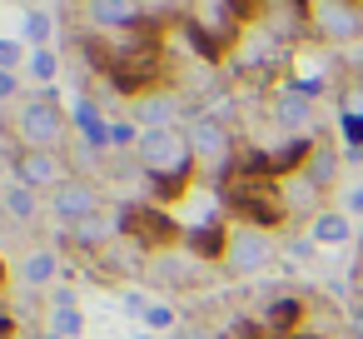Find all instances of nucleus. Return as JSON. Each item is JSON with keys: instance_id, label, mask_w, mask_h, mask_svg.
<instances>
[{"instance_id": "nucleus-22", "label": "nucleus", "mask_w": 363, "mask_h": 339, "mask_svg": "<svg viewBox=\"0 0 363 339\" xmlns=\"http://www.w3.org/2000/svg\"><path fill=\"white\" fill-rule=\"evenodd\" d=\"M26 70H30V80H35V85H55V75H60V55H55L50 45H45V50H30Z\"/></svg>"}, {"instance_id": "nucleus-3", "label": "nucleus", "mask_w": 363, "mask_h": 339, "mask_svg": "<svg viewBox=\"0 0 363 339\" xmlns=\"http://www.w3.org/2000/svg\"><path fill=\"white\" fill-rule=\"evenodd\" d=\"M184 135H189L194 165H204L214 175H229L234 170V130L219 115H189L184 120Z\"/></svg>"}, {"instance_id": "nucleus-37", "label": "nucleus", "mask_w": 363, "mask_h": 339, "mask_svg": "<svg viewBox=\"0 0 363 339\" xmlns=\"http://www.w3.org/2000/svg\"><path fill=\"white\" fill-rule=\"evenodd\" d=\"M358 85H363V65H358Z\"/></svg>"}, {"instance_id": "nucleus-20", "label": "nucleus", "mask_w": 363, "mask_h": 339, "mask_svg": "<svg viewBox=\"0 0 363 339\" xmlns=\"http://www.w3.org/2000/svg\"><path fill=\"white\" fill-rule=\"evenodd\" d=\"M303 180L323 195V190L338 180V155H333L328 145H313V155H308V165H303Z\"/></svg>"}, {"instance_id": "nucleus-26", "label": "nucleus", "mask_w": 363, "mask_h": 339, "mask_svg": "<svg viewBox=\"0 0 363 339\" xmlns=\"http://www.w3.org/2000/svg\"><path fill=\"white\" fill-rule=\"evenodd\" d=\"M140 319L150 324V334H155V329H174V304H150Z\"/></svg>"}, {"instance_id": "nucleus-12", "label": "nucleus", "mask_w": 363, "mask_h": 339, "mask_svg": "<svg viewBox=\"0 0 363 339\" xmlns=\"http://www.w3.org/2000/svg\"><path fill=\"white\" fill-rule=\"evenodd\" d=\"M274 125H284L289 135H308L313 140V100H303L294 90H279L274 95Z\"/></svg>"}, {"instance_id": "nucleus-10", "label": "nucleus", "mask_w": 363, "mask_h": 339, "mask_svg": "<svg viewBox=\"0 0 363 339\" xmlns=\"http://www.w3.org/2000/svg\"><path fill=\"white\" fill-rule=\"evenodd\" d=\"M179 115H184V100L164 85V90H145V95H135V125L140 130H174L179 125Z\"/></svg>"}, {"instance_id": "nucleus-9", "label": "nucleus", "mask_w": 363, "mask_h": 339, "mask_svg": "<svg viewBox=\"0 0 363 339\" xmlns=\"http://www.w3.org/2000/svg\"><path fill=\"white\" fill-rule=\"evenodd\" d=\"M70 175H65V155H55V150H16V185H26V190H60Z\"/></svg>"}, {"instance_id": "nucleus-18", "label": "nucleus", "mask_w": 363, "mask_h": 339, "mask_svg": "<svg viewBox=\"0 0 363 339\" xmlns=\"http://www.w3.org/2000/svg\"><path fill=\"white\" fill-rule=\"evenodd\" d=\"M298 324H303V299L298 294H279V299L264 304V329L269 334H294Z\"/></svg>"}, {"instance_id": "nucleus-13", "label": "nucleus", "mask_w": 363, "mask_h": 339, "mask_svg": "<svg viewBox=\"0 0 363 339\" xmlns=\"http://www.w3.org/2000/svg\"><path fill=\"white\" fill-rule=\"evenodd\" d=\"M348 240H353V215H343V210H318V215L308 220V244L338 249V244H348Z\"/></svg>"}, {"instance_id": "nucleus-2", "label": "nucleus", "mask_w": 363, "mask_h": 339, "mask_svg": "<svg viewBox=\"0 0 363 339\" xmlns=\"http://www.w3.org/2000/svg\"><path fill=\"white\" fill-rule=\"evenodd\" d=\"M115 215H120V240L140 244L145 254H169L184 240L179 220H169L164 205H120Z\"/></svg>"}, {"instance_id": "nucleus-34", "label": "nucleus", "mask_w": 363, "mask_h": 339, "mask_svg": "<svg viewBox=\"0 0 363 339\" xmlns=\"http://www.w3.org/2000/svg\"><path fill=\"white\" fill-rule=\"evenodd\" d=\"M140 6H145V11H150V6H169V0H140Z\"/></svg>"}, {"instance_id": "nucleus-11", "label": "nucleus", "mask_w": 363, "mask_h": 339, "mask_svg": "<svg viewBox=\"0 0 363 339\" xmlns=\"http://www.w3.org/2000/svg\"><path fill=\"white\" fill-rule=\"evenodd\" d=\"M115 235H120V215L100 210V215H90V220L70 225V230H65V244H70V249H80V254H100V249H110V240H115Z\"/></svg>"}, {"instance_id": "nucleus-30", "label": "nucleus", "mask_w": 363, "mask_h": 339, "mask_svg": "<svg viewBox=\"0 0 363 339\" xmlns=\"http://www.w3.org/2000/svg\"><path fill=\"white\" fill-rule=\"evenodd\" d=\"M70 304H75V289H70V284L50 289V309H70Z\"/></svg>"}, {"instance_id": "nucleus-31", "label": "nucleus", "mask_w": 363, "mask_h": 339, "mask_svg": "<svg viewBox=\"0 0 363 339\" xmlns=\"http://www.w3.org/2000/svg\"><path fill=\"white\" fill-rule=\"evenodd\" d=\"M348 334H353V339H363V304L353 309V319H348Z\"/></svg>"}, {"instance_id": "nucleus-39", "label": "nucleus", "mask_w": 363, "mask_h": 339, "mask_svg": "<svg viewBox=\"0 0 363 339\" xmlns=\"http://www.w3.org/2000/svg\"><path fill=\"white\" fill-rule=\"evenodd\" d=\"M135 339H150V334H135Z\"/></svg>"}, {"instance_id": "nucleus-35", "label": "nucleus", "mask_w": 363, "mask_h": 339, "mask_svg": "<svg viewBox=\"0 0 363 339\" xmlns=\"http://www.w3.org/2000/svg\"><path fill=\"white\" fill-rule=\"evenodd\" d=\"M0 289H6V259H0Z\"/></svg>"}, {"instance_id": "nucleus-4", "label": "nucleus", "mask_w": 363, "mask_h": 339, "mask_svg": "<svg viewBox=\"0 0 363 339\" xmlns=\"http://www.w3.org/2000/svg\"><path fill=\"white\" fill-rule=\"evenodd\" d=\"M308 36L318 45H353L363 36L358 0H308Z\"/></svg>"}, {"instance_id": "nucleus-27", "label": "nucleus", "mask_w": 363, "mask_h": 339, "mask_svg": "<svg viewBox=\"0 0 363 339\" xmlns=\"http://www.w3.org/2000/svg\"><path fill=\"white\" fill-rule=\"evenodd\" d=\"M343 215H363V185H348L343 190Z\"/></svg>"}, {"instance_id": "nucleus-29", "label": "nucleus", "mask_w": 363, "mask_h": 339, "mask_svg": "<svg viewBox=\"0 0 363 339\" xmlns=\"http://www.w3.org/2000/svg\"><path fill=\"white\" fill-rule=\"evenodd\" d=\"M0 100H11V105L21 100V85H16V75H11V70H0Z\"/></svg>"}, {"instance_id": "nucleus-36", "label": "nucleus", "mask_w": 363, "mask_h": 339, "mask_svg": "<svg viewBox=\"0 0 363 339\" xmlns=\"http://www.w3.org/2000/svg\"><path fill=\"white\" fill-rule=\"evenodd\" d=\"M40 339H60V334H40Z\"/></svg>"}, {"instance_id": "nucleus-5", "label": "nucleus", "mask_w": 363, "mask_h": 339, "mask_svg": "<svg viewBox=\"0 0 363 339\" xmlns=\"http://www.w3.org/2000/svg\"><path fill=\"white\" fill-rule=\"evenodd\" d=\"M269 264H274V235H269V230H254V225L229 230V249H224V259H219V269H224L229 279H249V274H259V269H269Z\"/></svg>"}, {"instance_id": "nucleus-16", "label": "nucleus", "mask_w": 363, "mask_h": 339, "mask_svg": "<svg viewBox=\"0 0 363 339\" xmlns=\"http://www.w3.org/2000/svg\"><path fill=\"white\" fill-rule=\"evenodd\" d=\"M55 274H60V254L50 244H30L26 259H21V284L45 289V284H55Z\"/></svg>"}, {"instance_id": "nucleus-19", "label": "nucleus", "mask_w": 363, "mask_h": 339, "mask_svg": "<svg viewBox=\"0 0 363 339\" xmlns=\"http://www.w3.org/2000/svg\"><path fill=\"white\" fill-rule=\"evenodd\" d=\"M184 240H189V254H194V259H224V249H229V230H224L219 220L204 225V230H189Z\"/></svg>"}, {"instance_id": "nucleus-6", "label": "nucleus", "mask_w": 363, "mask_h": 339, "mask_svg": "<svg viewBox=\"0 0 363 339\" xmlns=\"http://www.w3.org/2000/svg\"><path fill=\"white\" fill-rule=\"evenodd\" d=\"M80 21L95 31V36H130L145 26V6L140 0H80Z\"/></svg>"}, {"instance_id": "nucleus-40", "label": "nucleus", "mask_w": 363, "mask_h": 339, "mask_svg": "<svg viewBox=\"0 0 363 339\" xmlns=\"http://www.w3.org/2000/svg\"><path fill=\"white\" fill-rule=\"evenodd\" d=\"M358 11H363V0H358Z\"/></svg>"}, {"instance_id": "nucleus-24", "label": "nucleus", "mask_w": 363, "mask_h": 339, "mask_svg": "<svg viewBox=\"0 0 363 339\" xmlns=\"http://www.w3.org/2000/svg\"><path fill=\"white\" fill-rule=\"evenodd\" d=\"M50 334H60V339H80V334H85L80 309H75V304H70V309H50Z\"/></svg>"}, {"instance_id": "nucleus-17", "label": "nucleus", "mask_w": 363, "mask_h": 339, "mask_svg": "<svg viewBox=\"0 0 363 339\" xmlns=\"http://www.w3.org/2000/svg\"><path fill=\"white\" fill-rule=\"evenodd\" d=\"M0 215H6L11 225H35L40 220V195L11 180L6 190H0Z\"/></svg>"}, {"instance_id": "nucleus-28", "label": "nucleus", "mask_w": 363, "mask_h": 339, "mask_svg": "<svg viewBox=\"0 0 363 339\" xmlns=\"http://www.w3.org/2000/svg\"><path fill=\"white\" fill-rule=\"evenodd\" d=\"M343 140L348 145H363V115H343Z\"/></svg>"}, {"instance_id": "nucleus-38", "label": "nucleus", "mask_w": 363, "mask_h": 339, "mask_svg": "<svg viewBox=\"0 0 363 339\" xmlns=\"http://www.w3.org/2000/svg\"><path fill=\"white\" fill-rule=\"evenodd\" d=\"M333 339H353V334H333Z\"/></svg>"}, {"instance_id": "nucleus-8", "label": "nucleus", "mask_w": 363, "mask_h": 339, "mask_svg": "<svg viewBox=\"0 0 363 339\" xmlns=\"http://www.w3.org/2000/svg\"><path fill=\"white\" fill-rule=\"evenodd\" d=\"M259 31L274 36L279 45L308 36V0H259Z\"/></svg>"}, {"instance_id": "nucleus-14", "label": "nucleus", "mask_w": 363, "mask_h": 339, "mask_svg": "<svg viewBox=\"0 0 363 339\" xmlns=\"http://www.w3.org/2000/svg\"><path fill=\"white\" fill-rule=\"evenodd\" d=\"M189 269H194V254L169 249V254H150L145 279H150V284H164V289H184V284H189Z\"/></svg>"}, {"instance_id": "nucleus-1", "label": "nucleus", "mask_w": 363, "mask_h": 339, "mask_svg": "<svg viewBox=\"0 0 363 339\" xmlns=\"http://www.w3.org/2000/svg\"><path fill=\"white\" fill-rule=\"evenodd\" d=\"M70 115L65 105L50 95V90H35V95H21L11 105V140L21 150H65V135H70Z\"/></svg>"}, {"instance_id": "nucleus-23", "label": "nucleus", "mask_w": 363, "mask_h": 339, "mask_svg": "<svg viewBox=\"0 0 363 339\" xmlns=\"http://www.w3.org/2000/svg\"><path fill=\"white\" fill-rule=\"evenodd\" d=\"M140 125L125 115V120H110V155H125V150H140Z\"/></svg>"}, {"instance_id": "nucleus-25", "label": "nucleus", "mask_w": 363, "mask_h": 339, "mask_svg": "<svg viewBox=\"0 0 363 339\" xmlns=\"http://www.w3.org/2000/svg\"><path fill=\"white\" fill-rule=\"evenodd\" d=\"M26 60H30V50H26L21 41H6V36H0V70H11V75H16Z\"/></svg>"}, {"instance_id": "nucleus-21", "label": "nucleus", "mask_w": 363, "mask_h": 339, "mask_svg": "<svg viewBox=\"0 0 363 339\" xmlns=\"http://www.w3.org/2000/svg\"><path fill=\"white\" fill-rule=\"evenodd\" d=\"M50 36H55V21H50L40 6H30V11H26V41H30V50H45Z\"/></svg>"}, {"instance_id": "nucleus-15", "label": "nucleus", "mask_w": 363, "mask_h": 339, "mask_svg": "<svg viewBox=\"0 0 363 339\" xmlns=\"http://www.w3.org/2000/svg\"><path fill=\"white\" fill-rule=\"evenodd\" d=\"M70 125L85 135V145H90V150H110V120L100 115V105H95L90 95H80V100H75V110H70Z\"/></svg>"}, {"instance_id": "nucleus-7", "label": "nucleus", "mask_w": 363, "mask_h": 339, "mask_svg": "<svg viewBox=\"0 0 363 339\" xmlns=\"http://www.w3.org/2000/svg\"><path fill=\"white\" fill-rule=\"evenodd\" d=\"M105 210V190L95 185V180H85V175H70L55 195H50V215L70 230V225H80V220H90V215H100Z\"/></svg>"}, {"instance_id": "nucleus-33", "label": "nucleus", "mask_w": 363, "mask_h": 339, "mask_svg": "<svg viewBox=\"0 0 363 339\" xmlns=\"http://www.w3.org/2000/svg\"><path fill=\"white\" fill-rule=\"evenodd\" d=\"M16 329H21V324H16V319H11V314H0V339H11V334H16Z\"/></svg>"}, {"instance_id": "nucleus-32", "label": "nucleus", "mask_w": 363, "mask_h": 339, "mask_svg": "<svg viewBox=\"0 0 363 339\" xmlns=\"http://www.w3.org/2000/svg\"><path fill=\"white\" fill-rule=\"evenodd\" d=\"M179 339H219V334H214V329H199V324H189Z\"/></svg>"}]
</instances>
